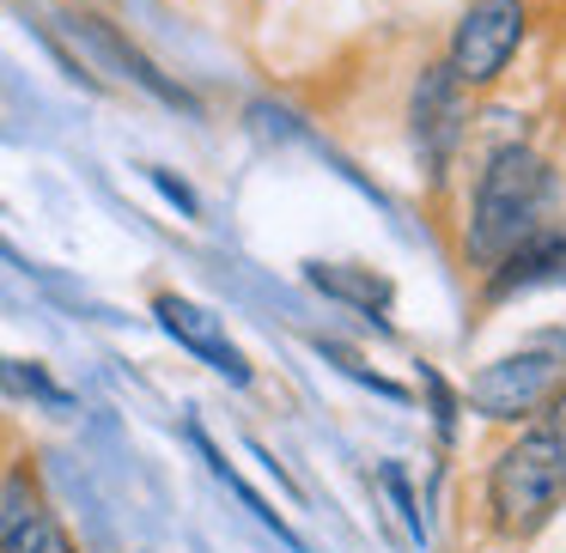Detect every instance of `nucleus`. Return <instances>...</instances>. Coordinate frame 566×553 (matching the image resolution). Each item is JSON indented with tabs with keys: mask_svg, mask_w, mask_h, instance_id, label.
<instances>
[{
	"mask_svg": "<svg viewBox=\"0 0 566 553\" xmlns=\"http://www.w3.org/2000/svg\"><path fill=\"white\" fill-rule=\"evenodd\" d=\"M0 553H74V541L55 529V517L38 504L31 480H13L7 487V504H0Z\"/></svg>",
	"mask_w": 566,
	"mask_h": 553,
	"instance_id": "1a4fd4ad",
	"label": "nucleus"
},
{
	"mask_svg": "<svg viewBox=\"0 0 566 553\" xmlns=\"http://www.w3.org/2000/svg\"><path fill=\"white\" fill-rule=\"evenodd\" d=\"M317 353H323V359H335V365H342L354 383H371L378 395H390V402H402V395H408L402 383H390V377H378V371H366V365H359V353H347V347H335V341H317Z\"/></svg>",
	"mask_w": 566,
	"mask_h": 553,
	"instance_id": "ddd939ff",
	"label": "nucleus"
},
{
	"mask_svg": "<svg viewBox=\"0 0 566 553\" xmlns=\"http://www.w3.org/2000/svg\"><path fill=\"white\" fill-rule=\"evenodd\" d=\"M566 492V390L542 419L493 462V517L500 529H536Z\"/></svg>",
	"mask_w": 566,
	"mask_h": 553,
	"instance_id": "f257e3e1",
	"label": "nucleus"
},
{
	"mask_svg": "<svg viewBox=\"0 0 566 553\" xmlns=\"http://www.w3.org/2000/svg\"><path fill=\"white\" fill-rule=\"evenodd\" d=\"M566 280V220L560 225H536L524 232L500 262H493V298H512V293H536V286H560Z\"/></svg>",
	"mask_w": 566,
	"mask_h": 553,
	"instance_id": "6e6552de",
	"label": "nucleus"
},
{
	"mask_svg": "<svg viewBox=\"0 0 566 553\" xmlns=\"http://www.w3.org/2000/svg\"><path fill=\"white\" fill-rule=\"evenodd\" d=\"M189 438H196V450H201V462H208V468H213V480H226V492H238V499H244V511H250V517H256V523H262V529H274V535H281V541H286V547H298V535H293V529H286V523H281V511H274V504H269V499H262V492H256V487H250V480H244V475H238V468H232V462H226V450H220V444H213V438H208V432H201V426H196V419H189Z\"/></svg>",
	"mask_w": 566,
	"mask_h": 553,
	"instance_id": "9b49d317",
	"label": "nucleus"
},
{
	"mask_svg": "<svg viewBox=\"0 0 566 553\" xmlns=\"http://www.w3.org/2000/svg\"><path fill=\"white\" fill-rule=\"evenodd\" d=\"M566 390V334H536L517 353L493 359L469 377V407L488 419H524L536 407H548Z\"/></svg>",
	"mask_w": 566,
	"mask_h": 553,
	"instance_id": "7ed1b4c3",
	"label": "nucleus"
},
{
	"mask_svg": "<svg viewBox=\"0 0 566 553\" xmlns=\"http://www.w3.org/2000/svg\"><path fill=\"white\" fill-rule=\"evenodd\" d=\"M548 189H554V177H548V164H542L536 152H524V147H500V152H493L488 171H481V183H475L469 256H475V262H500L524 232H536Z\"/></svg>",
	"mask_w": 566,
	"mask_h": 553,
	"instance_id": "f03ea898",
	"label": "nucleus"
},
{
	"mask_svg": "<svg viewBox=\"0 0 566 553\" xmlns=\"http://www.w3.org/2000/svg\"><path fill=\"white\" fill-rule=\"evenodd\" d=\"M311 286L329 298H342V305L366 310V317L384 322V310H390V280L371 268H342V262H311Z\"/></svg>",
	"mask_w": 566,
	"mask_h": 553,
	"instance_id": "9d476101",
	"label": "nucleus"
},
{
	"mask_svg": "<svg viewBox=\"0 0 566 553\" xmlns=\"http://www.w3.org/2000/svg\"><path fill=\"white\" fill-rule=\"evenodd\" d=\"M62 25L74 31V38L86 43V50L98 55V62H111L116 74H123V79H135L140 92H153V98H159V104H171V110H196V98H189V92L177 86V79H165L159 67H153L147 55H140L135 43H128L123 31L111 25V19H92V13H67Z\"/></svg>",
	"mask_w": 566,
	"mask_h": 553,
	"instance_id": "423d86ee",
	"label": "nucleus"
},
{
	"mask_svg": "<svg viewBox=\"0 0 566 553\" xmlns=\"http://www.w3.org/2000/svg\"><path fill=\"white\" fill-rule=\"evenodd\" d=\"M153 317L165 322V334H171L177 347H189L196 359H208V365L220 371L226 383H250V365H244V353L226 341L220 317H208L201 305H189V298H177V293H159V298H153Z\"/></svg>",
	"mask_w": 566,
	"mask_h": 553,
	"instance_id": "0eeeda50",
	"label": "nucleus"
},
{
	"mask_svg": "<svg viewBox=\"0 0 566 553\" xmlns=\"http://www.w3.org/2000/svg\"><path fill=\"white\" fill-rule=\"evenodd\" d=\"M524 43V0H475L463 19H457L451 38V74L463 86H493L505 74V62Z\"/></svg>",
	"mask_w": 566,
	"mask_h": 553,
	"instance_id": "20e7f679",
	"label": "nucleus"
},
{
	"mask_svg": "<svg viewBox=\"0 0 566 553\" xmlns=\"http://www.w3.org/2000/svg\"><path fill=\"white\" fill-rule=\"evenodd\" d=\"M153 183H159V189H165V195H171V201H177V208H184V213H196V195H189V189L177 183L171 171H153Z\"/></svg>",
	"mask_w": 566,
	"mask_h": 553,
	"instance_id": "4468645a",
	"label": "nucleus"
},
{
	"mask_svg": "<svg viewBox=\"0 0 566 553\" xmlns=\"http://www.w3.org/2000/svg\"><path fill=\"white\" fill-rule=\"evenodd\" d=\"M0 390H7V395H31V402H43V407H67V402H74V395H67L62 383L38 365V359H0Z\"/></svg>",
	"mask_w": 566,
	"mask_h": 553,
	"instance_id": "f8f14e48",
	"label": "nucleus"
},
{
	"mask_svg": "<svg viewBox=\"0 0 566 553\" xmlns=\"http://www.w3.org/2000/svg\"><path fill=\"white\" fill-rule=\"evenodd\" d=\"M463 79L451 67H427L415 86V152H420V171L432 183H444L457 147H463V123H469V104H463Z\"/></svg>",
	"mask_w": 566,
	"mask_h": 553,
	"instance_id": "39448f33",
	"label": "nucleus"
}]
</instances>
